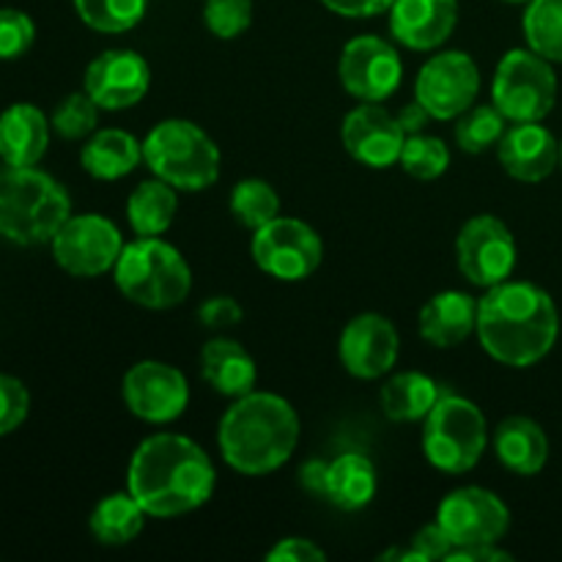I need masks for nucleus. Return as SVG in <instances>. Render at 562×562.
<instances>
[{
	"label": "nucleus",
	"mask_w": 562,
	"mask_h": 562,
	"mask_svg": "<svg viewBox=\"0 0 562 562\" xmlns=\"http://www.w3.org/2000/svg\"><path fill=\"white\" fill-rule=\"evenodd\" d=\"M456 263L472 285L492 289L505 283L516 269V239L494 214L467 220L456 236Z\"/></svg>",
	"instance_id": "12"
},
{
	"label": "nucleus",
	"mask_w": 562,
	"mask_h": 562,
	"mask_svg": "<svg viewBox=\"0 0 562 562\" xmlns=\"http://www.w3.org/2000/svg\"><path fill=\"white\" fill-rule=\"evenodd\" d=\"M521 27L532 53L562 64V0H530Z\"/></svg>",
	"instance_id": "30"
},
{
	"label": "nucleus",
	"mask_w": 562,
	"mask_h": 562,
	"mask_svg": "<svg viewBox=\"0 0 562 562\" xmlns=\"http://www.w3.org/2000/svg\"><path fill=\"white\" fill-rule=\"evenodd\" d=\"M497 157L510 179L538 184L560 165V143L547 126H541V121L510 124L497 143Z\"/></svg>",
	"instance_id": "20"
},
{
	"label": "nucleus",
	"mask_w": 562,
	"mask_h": 562,
	"mask_svg": "<svg viewBox=\"0 0 562 562\" xmlns=\"http://www.w3.org/2000/svg\"><path fill=\"white\" fill-rule=\"evenodd\" d=\"M505 130H508V119L494 104H477V108L472 104L467 113L459 115L453 137L461 151L483 154L488 148H497Z\"/></svg>",
	"instance_id": "32"
},
{
	"label": "nucleus",
	"mask_w": 562,
	"mask_h": 562,
	"mask_svg": "<svg viewBox=\"0 0 562 562\" xmlns=\"http://www.w3.org/2000/svg\"><path fill=\"white\" fill-rule=\"evenodd\" d=\"M146 510L130 492H115L99 499L91 514V532L104 547H126L146 527Z\"/></svg>",
	"instance_id": "29"
},
{
	"label": "nucleus",
	"mask_w": 562,
	"mask_h": 562,
	"mask_svg": "<svg viewBox=\"0 0 562 562\" xmlns=\"http://www.w3.org/2000/svg\"><path fill=\"white\" fill-rule=\"evenodd\" d=\"M113 274L121 294L148 311H170L192 291L190 263L179 247L159 236H137L124 245Z\"/></svg>",
	"instance_id": "5"
},
{
	"label": "nucleus",
	"mask_w": 562,
	"mask_h": 562,
	"mask_svg": "<svg viewBox=\"0 0 562 562\" xmlns=\"http://www.w3.org/2000/svg\"><path fill=\"white\" fill-rule=\"evenodd\" d=\"M503 3H514V5H519V3H530V0H503Z\"/></svg>",
	"instance_id": "46"
},
{
	"label": "nucleus",
	"mask_w": 562,
	"mask_h": 562,
	"mask_svg": "<svg viewBox=\"0 0 562 562\" xmlns=\"http://www.w3.org/2000/svg\"><path fill=\"white\" fill-rule=\"evenodd\" d=\"M121 395L137 420L165 426L184 415L190 404V382L168 362L143 360L124 373Z\"/></svg>",
	"instance_id": "14"
},
{
	"label": "nucleus",
	"mask_w": 562,
	"mask_h": 562,
	"mask_svg": "<svg viewBox=\"0 0 562 562\" xmlns=\"http://www.w3.org/2000/svg\"><path fill=\"white\" fill-rule=\"evenodd\" d=\"M417 327L426 344L456 349L477 327V300L467 291H439L420 307Z\"/></svg>",
	"instance_id": "21"
},
{
	"label": "nucleus",
	"mask_w": 562,
	"mask_h": 562,
	"mask_svg": "<svg viewBox=\"0 0 562 562\" xmlns=\"http://www.w3.org/2000/svg\"><path fill=\"white\" fill-rule=\"evenodd\" d=\"M406 132L382 102H362L349 110L340 124V143L351 159L373 170H384L401 159Z\"/></svg>",
	"instance_id": "18"
},
{
	"label": "nucleus",
	"mask_w": 562,
	"mask_h": 562,
	"mask_svg": "<svg viewBox=\"0 0 562 562\" xmlns=\"http://www.w3.org/2000/svg\"><path fill=\"white\" fill-rule=\"evenodd\" d=\"M71 217V201L64 184L36 168L0 170V236L14 245L53 241Z\"/></svg>",
	"instance_id": "4"
},
{
	"label": "nucleus",
	"mask_w": 562,
	"mask_h": 562,
	"mask_svg": "<svg viewBox=\"0 0 562 562\" xmlns=\"http://www.w3.org/2000/svg\"><path fill=\"white\" fill-rule=\"evenodd\" d=\"M148 88L151 66L135 49H104L86 69V93L110 113L135 108Z\"/></svg>",
	"instance_id": "17"
},
{
	"label": "nucleus",
	"mask_w": 562,
	"mask_h": 562,
	"mask_svg": "<svg viewBox=\"0 0 562 562\" xmlns=\"http://www.w3.org/2000/svg\"><path fill=\"white\" fill-rule=\"evenodd\" d=\"M49 143V121L36 104H11L0 115V159L11 168H33Z\"/></svg>",
	"instance_id": "23"
},
{
	"label": "nucleus",
	"mask_w": 562,
	"mask_h": 562,
	"mask_svg": "<svg viewBox=\"0 0 562 562\" xmlns=\"http://www.w3.org/2000/svg\"><path fill=\"white\" fill-rule=\"evenodd\" d=\"M395 119H398L401 130H404L406 135H417V132H423L428 126V121H431V113H428V110L423 108V104L415 99V102L404 104V108L398 110V115H395Z\"/></svg>",
	"instance_id": "45"
},
{
	"label": "nucleus",
	"mask_w": 562,
	"mask_h": 562,
	"mask_svg": "<svg viewBox=\"0 0 562 562\" xmlns=\"http://www.w3.org/2000/svg\"><path fill=\"white\" fill-rule=\"evenodd\" d=\"M481 69L464 49L437 53L420 66L415 80V99L437 121H453L477 102Z\"/></svg>",
	"instance_id": "10"
},
{
	"label": "nucleus",
	"mask_w": 562,
	"mask_h": 562,
	"mask_svg": "<svg viewBox=\"0 0 562 562\" xmlns=\"http://www.w3.org/2000/svg\"><path fill=\"white\" fill-rule=\"evenodd\" d=\"M488 445V426L475 401L445 390L423 420V453L448 475L475 470Z\"/></svg>",
	"instance_id": "7"
},
{
	"label": "nucleus",
	"mask_w": 562,
	"mask_h": 562,
	"mask_svg": "<svg viewBox=\"0 0 562 562\" xmlns=\"http://www.w3.org/2000/svg\"><path fill=\"white\" fill-rule=\"evenodd\" d=\"M176 209H179L176 187L157 176L140 181L126 198V220L137 236H162L173 225Z\"/></svg>",
	"instance_id": "28"
},
{
	"label": "nucleus",
	"mask_w": 562,
	"mask_h": 562,
	"mask_svg": "<svg viewBox=\"0 0 562 562\" xmlns=\"http://www.w3.org/2000/svg\"><path fill=\"white\" fill-rule=\"evenodd\" d=\"M409 547L415 549V552L426 562L448 560V554L453 552V541H450V536L442 530L439 521H431V525L420 527V530L415 532V538H412Z\"/></svg>",
	"instance_id": "40"
},
{
	"label": "nucleus",
	"mask_w": 562,
	"mask_h": 562,
	"mask_svg": "<svg viewBox=\"0 0 562 562\" xmlns=\"http://www.w3.org/2000/svg\"><path fill=\"white\" fill-rule=\"evenodd\" d=\"M514 554L497 549V543H475V547H456L448 562H510Z\"/></svg>",
	"instance_id": "43"
},
{
	"label": "nucleus",
	"mask_w": 562,
	"mask_h": 562,
	"mask_svg": "<svg viewBox=\"0 0 562 562\" xmlns=\"http://www.w3.org/2000/svg\"><path fill=\"white\" fill-rule=\"evenodd\" d=\"M201 376L214 393L241 398L256 390L258 368L241 344L231 338H212L201 349Z\"/></svg>",
	"instance_id": "22"
},
{
	"label": "nucleus",
	"mask_w": 562,
	"mask_h": 562,
	"mask_svg": "<svg viewBox=\"0 0 562 562\" xmlns=\"http://www.w3.org/2000/svg\"><path fill=\"white\" fill-rule=\"evenodd\" d=\"M143 162V143L126 130H99L82 146L80 165L97 181H119Z\"/></svg>",
	"instance_id": "25"
},
{
	"label": "nucleus",
	"mask_w": 562,
	"mask_h": 562,
	"mask_svg": "<svg viewBox=\"0 0 562 562\" xmlns=\"http://www.w3.org/2000/svg\"><path fill=\"white\" fill-rule=\"evenodd\" d=\"M217 472L206 450L181 434H154L130 459L126 492L154 519L192 514L212 499Z\"/></svg>",
	"instance_id": "1"
},
{
	"label": "nucleus",
	"mask_w": 562,
	"mask_h": 562,
	"mask_svg": "<svg viewBox=\"0 0 562 562\" xmlns=\"http://www.w3.org/2000/svg\"><path fill=\"white\" fill-rule=\"evenodd\" d=\"M27 409H31V395H27L25 384L0 373V437L16 431L25 423Z\"/></svg>",
	"instance_id": "38"
},
{
	"label": "nucleus",
	"mask_w": 562,
	"mask_h": 562,
	"mask_svg": "<svg viewBox=\"0 0 562 562\" xmlns=\"http://www.w3.org/2000/svg\"><path fill=\"white\" fill-rule=\"evenodd\" d=\"M398 162L404 168V173L412 176V179L434 181L448 173L450 148L439 137L417 132V135H406Z\"/></svg>",
	"instance_id": "34"
},
{
	"label": "nucleus",
	"mask_w": 562,
	"mask_h": 562,
	"mask_svg": "<svg viewBox=\"0 0 562 562\" xmlns=\"http://www.w3.org/2000/svg\"><path fill=\"white\" fill-rule=\"evenodd\" d=\"M558 102V75L552 60L530 47H516L503 55L492 80V104L510 124L543 121Z\"/></svg>",
	"instance_id": "8"
},
{
	"label": "nucleus",
	"mask_w": 562,
	"mask_h": 562,
	"mask_svg": "<svg viewBox=\"0 0 562 562\" xmlns=\"http://www.w3.org/2000/svg\"><path fill=\"white\" fill-rule=\"evenodd\" d=\"M327 461L311 459L300 467V486L316 497H327Z\"/></svg>",
	"instance_id": "44"
},
{
	"label": "nucleus",
	"mask_w": 562,
	"mask_h": 562,
	"mask_svg": "<svg viewBox=\"0 0 562 562\" xmlns=\"http://www.w3.org/2000/svg\"><path fill=\"white\" fill-rule=\"evenodd\" d=\"M269 562H324L327 552L307 538H283L267 552Z\"/></svg>",
	"instance_id": "41"
},
{
	"label": "nucleus",
	"mask_w": 562,
	"mask_h": 562,
	"mask_svg": "<svg viewBox=\"0 0 562 562\" xmlns=\"http://www.w3.org/2000/svg\"><path fill=\"white\" fill-rule=\"evenodd\" d=\"M250 256L269 278L300 283L322 267L324 241L305 220L274 217L263 228L252 231Z\"/></svg>",
	"instance_id": "9"
},
{
	"label": "nucleus",
	"mask_w": 562,
	"mask_h": 562,
	"mask_svg": "<svg viewBox=\"0 0 562 562\" xmlns=\"http://www.w3.org/2000/svg\"><path fill=\"white\" fill-rule=\"evenodd\" d=\"M217 445L225 464L239 475H272L300 445V415L283 395L252 390L225 409Z\"/></svg>",
	"instance_id": "3"
},
{
	"label": "nucleus",
	"mask_w": 562,
	"mask_h": 562,
	"mask_svg": "<svg viewBox=\"0 0 562 562\" xmlns=\"http://www.w3.org/2000/svg\"><path fill=\"white\" fill-rule=\"evenodd\" d=\"M121 250H124V236L119 225L102 214L69 217L53 239L55 261L75 278H99L110 272Z\"/></svg>",
	"instance_id": "11"
},
{
	"label": "nucleus",
	"mask_w": 562,
	"mask_h": 562,
	"mask_svg": "<svg viewBox=\"0 0 562 562\" xmlns=\"http://www.w3.org/2000/svg\"><path fill=\"white\" fill-rule=\"evenodd\" d=\"M437 521L456 547L497 543L510 527V510L494 492L481 486H464L450 492L439 503Z\"/></svg>",
	"instance_id": "15"
},
{
	"label": "nucleus",
	"mask_w": 562,
	"mask_h": 562,
	"mask_svg": "<svg viewBox=\"0 0 562 562\" xmlns=\"http://www.w3.org/2000/svg\"><path fill=\"white\" fill-rule=\"evenodd\" d=\"M228 209L245 228L258 231L280 217V195L269 181L245 179L231 190Z\"/></svg>",
	"instance_id": "31"
},
{
	"label": "nucleus",
	"mask_w": 562,
	"mask_h": 562,
	"mask_svg": "<svg viewBox=\"0 0 562 562\" xmlns=\"http://www.w3.org/2000/svg\"><path fill=\"white\" fill-rule=\"evenodd\" d=\"M401 338L395 324L382 313H360L344 327L338 357L346 373L362 382H373L393 371L398 362Z\"/></svg>",
	"instance_id": "16"
},
{
	"label": "nucleus",
	"mask_w": 562,
	"mask_h": 562,
	"mask_svg": "<svg viewBox=\"0 0 562 562\" xmlns=\"http://www.w3.org/2000/svg\"><path fill=\"white\" fill-rule=\"evenodd\" d=\"M395 0H322L333 14L346 16V20H368V16L387 14Z\"/></svg>",
	"instance_id": "42"
},
{
	"label": "nucleus",
	"mask_w": 562,
	"mask_h": 562,
	"mask_svg": "<svg viewBox=\"0 0 562 562\" xmlns=\"http://www.w3.org/2000/svg\"><path fill=\"white\" fill-rule=\"evenodd\" d=\"M99 104L88 97L86 91L69 93L53 113V130L64 140H80V137L93 135L99 124Z\"/></svg>",
	"instance_id": "35"
},
{
	"label": "nucleus",
	"mask_w": 562,
	"mask_h": 562,
	"mask_svg": "<svg viewBox=\"0 0 562 562\" xmlns=\"http://www.w3.org/2000/svg\"><path fill=\"white\" fill-rule=\"evenodd\" d=\"M203 22L209 33L223 42L239 38L252 25V0H206Z\"/></svg>",
	"instance_id": "36"
},
{
	"label": "nucleus",
	"mask_w": 562,
	"mask_h": 562,
	"mask_svg": "<svg viewBox=\"0 0 562 562\" xmlns=\"http://www.w3.org/2000/svg\"><path fill=\"white\" fill-rule=\"evenodd\" d=\"M143 162L176 190L201 192L220 179V148L195 121L165 119L143 140Z\"/></svg>",
	"instance_id": "6"
},
{
	"label": "nucleus",
	"mask_w": 562,
	"mask_h": 562,
	"mask_svg": "<svg viewBox=\"0 0 562 562\" xmlns=\"http://www.w3.org/2000/svg\"><path fill=\"white\" fill-rule=\"evenodd\" d=\"M36 25L20 9H0V60H14L31 49Z\"/></svg>",
	"instance_id": "37"
},
{
	"label": "nucleus",
	"mask_w": 562,
	"mask_h": 562,
	"mask_svg": "<svg viewBox=\"0 0 562 562\" xmlns=\"http://www.w3.org/2000/svg\"><path fill=\"white\" fill-rule=\"evenodd\" d=\"M376 467L362 453H340L327 467V499L340 510H360L376 497Z\"/></svg>",
	"instance_id": "26"
},
{
	"label": "nucleus",
	"mask_w": 562,
	"mask_h": 562,
	"mask_svg": "<svg viewBox=\"0 0 562 562\" xmlns=\"http://www.w3.org/2000/svg\"><path fill=\"white\" fill-rule=\"evenodd\" d=\"M198 318H201L203 327L209 329H228L245 318L239 302L234 296H209L201 307H198Z\"/></svg>",
	"instance_id": "39"
},
{
	"label": "nucleus",
	"mask_w": 562,
	"mask_h": 562,
	"mask_svg": "<svg viewBox=\"0 0 562 562\" xmlns=\"http://www.w3.org/2000/svg\"><path fill=\"white\" fill-rule=\"evenodd\" d=\"M475 333L492 360L508 368H530L558 344L560 316L541 285L505 280L477 300Z\"/></svg>",
	"instance_id": "2"
},
{
	"label": "nucleus",
	"mask_w": 562,
	"mask_h": 562,
	"mask_svg": "<svg viewBox=\"0 0 562 562\" xmlns=\"http://www.w3.org/2000/svg\"><path fill=\"white\" fill-rule=\"evenodd\" d=\"M338 77L344 91L360 102H384L398 91L404 64L393 42L362 33L346 42L338 60Z\"/></svg>",
	"instance_id": "13"
},
{
	"label": "nucleus",
	"mask_w": 562,
	"mask_h": 562,
	"mask_svg": "<svg viewBox=\"0 0 562 562\" xmlns=\"http://www.w3.org/2000/svg\"><path fill=\"white\" fill-rule=\"evenodd\" d=\"M494 453H497L499 464L514 472V475H538L549 461L547 431L530 417H505L494 428Z\"/></svg>",
	"instance_id": "24"
},
{
	"label": "nucleus",
	"mask_w": 562,
	"mask_h": 562,
	"mask_svg": "<svg viewBox=\"0 0 562 562\" xmlns=\"http://www.w3.org/2000/svg\"><path fill=\"white\" fill-rule=\"evenodd\" d=\"M387 14L395 42L415 53H431L453 36L459 0H395Z\"/></svg>",
	"instance_id": "19"
},
{
	"label": "nucleus",
	"mask_w": 562,
	"mask_h": 562,
	"mask_svg": "<svg viewBox=\"0 0 562 562\" xmlns=\"http://www.w3.org/2000/svg\"><path fill=\"white\" fill-rule=\"evenodd\" d=\"M75 11L91 31L126 33L140 25L148 0H75Z\"/></svg>",
	"instance_id": "33"
},
{
	"label": "nucleus",
	"mask_w": 562,
	"mask_h": 562,
	"mask_svg": "<svg viewBox=\"0 0 562 562\" xmlns=\"http://www.w3.org/2000/svg\"><path fill=\"white\" fill-rule=\"evenodd\" d=\"M442 393L445 390L426 373L404 371L393 373L384 382L379 401H382L384 415L393 423H417L426 420L428 412L434 409V404H437Z\"/></svg>",
	"instance_id": "27"
},
{
	"label": "nucleus",
	"mask_w": 562,
	"mask_h": 562,
	"mask_svg": "<svg viewBox=\"0 0 562 562\" xmlns=\"http://www.w3.org/2000/svg\"><path fill=\"white\" fill-rule=\"evenodd\" d=\"M560 168H562V140H560Z\"/></svg>",
	"instance_id": "47"
}]
</instances>
